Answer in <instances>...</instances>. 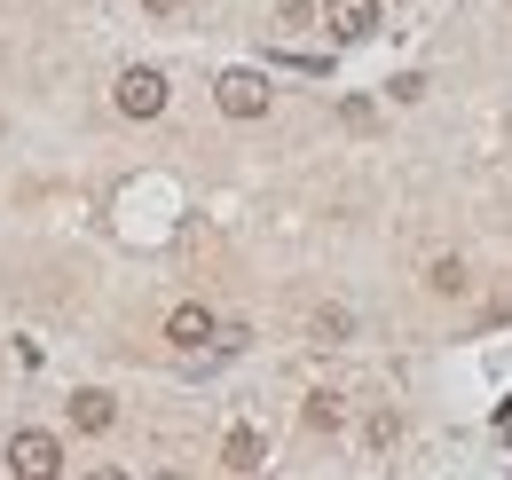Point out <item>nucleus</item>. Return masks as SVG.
Wrapping results in <instances>:
<instances>
[{
    "label": "nucleus",
    "instance_id": "9d476101",
    "mask_svg": "<svg viewBox=\"0 0 512 480\" xmlns=\"http://www.w3.org/2000/svg\"><path fill=\"white\" fill-rule=\"evenodd\" d=\"M316 16V0H276V32H300Z\"/></svg>",
    "mask_w": 512,
    "mask_h": 480
},
{
    "label": "nucleus",
    "instance_id": "423d86ee",
    "mask_svg": "<svg viewBox=\"0 0 512 480\" xmlns=\"http://www.w3.org/2000/svg\"><path fill=\"white\" fill-rule=\"evenodd\" d=\"M64 418H71V433H111V418H119V402L103 394V386H79L64 402Z\"/></svg>",
    "mask_w": 512,
    "mask_h": 480
},
{
    "label": "nucleus",
    "instance_id": "7ed1b4c3",
    "mask_svg": "<svg viewBox=\"0 0 512 480\" xmlns=\"http://www.w3.org/2000/svg\"><path fill=\"white\" fill-rule=\"evenodd\" d=\"M166 95H174L166 71H150V63H127V71H119V111H127V119H158Z\"/></svg>",
    "mask_w": 512,
    "mask_h": 480
},
{
    "label": "nucleus",
    "instance_id": "9b49d317",
    "mask_svg": "<svg viewBox=\"0 0 512 480\" xmlns=\"http://www.w3.org/2000/svg\"><path fill=\"white\" fill-rule=\"evenodd\" d=\"M394 433H402V418H394V410H379V418L363 425V441H371V449H386V441H394Z\"/></svg>",
    "mask_w": 512,
    "mask_h": 480
},
{
    "label": "nucleus",
    "instance_id": "2eb2a0df",
    "mask_svg": "<svg viewBox=\"0 0 512 480\" xmlns=\"http://www.w3.org/2000/svg\"><path fill=\"white\" fill-rule=\"evenodd\" d=\"M150 480H190V473H150Z\"/></svg>",
    "mask_w": 512,
    "mask_h": 480
},
{
    "label": "nucleus",
    "instance_id": "20e7f679",
    "mask_svg": "<svg viewBox=\"0 0 512 480\" xmlns=\"http://www.w3.org/2000/svg\"><path fill=\"white\" fill-rule=\"evenodd\" d=\"M166 347H182V355L221 347V323H213V307H205V300H182L174 315H166Z\"/></svg>",
    "mask_w": 512,
    "mask_h": 480
},
{
    "label": "nucleus",
    "instance_id": "4468645a",
    "mask_svg": "<svg viewBox=\"0 0 512 480\" xmlns=\"http://www.w3.org/2000/svg\"><path fill=\"white\" fill-rule=\"evenodd\" d=\"M87 480H127V473H119V465H95V473H87Z\"/></svg>",
    "mask_w": 512,
    "mask_h": 480
},
{
    "label": "nucleus",
    "instance_id": "0eeeda50",
    "mask_svg": "<svg viewBox=\"0 0 512 480\" xmlns=\"http://www.w3.org/2000/svg\"><path fill=\"white\" fill-rule=\"evenodd\" d=\"M260 457H268V449H260L253 425H237V433L221 441V465H229V473H260Z\"/></svg>",
    "mask_w": 512,
    "mask_h": 480
},
{
    "label": "nucleus",
    "instance_id": "6e6552de",
    "mask_svg": "<svg viewBox=\"0 0 512 480\" xmlns=\"http://www.w3.org/2000/svg\"><path fill=\"white\" fill-rule=\"evenodd\" d=\"M426 284H434V292H442V300H457V292H465V284H473V276H465V260H457V252H449V260H434V268H426Z\"/></svg>",
    "mask_w": 512,
    "mask_h": 480
},
{
    "label": "nucleus",
    "instance_id": "1a4fd4ad",
    "mask_svg": "<svg viewBox=\"0 0 512 480\" xmlns=\"http://www.w3.org/2000/svg\"><path fill=\"white\" fill-rule=\"evenodd\" d=\"M347 331H355V315H347V307H316V339H323V347H339Z\"/></svg>",
    "mask_w": 512,
    "mask_h": 480
},
{
    "label": "nucleus",
    "instance_id": "f8f14e48",
    "mask_svg": "<svg viewBox=\"0 0 512 480\" xmlns=\"http://www.w3.org/2000/svg\"><path fill=\"white\" fill-rule=\"evenodd\" d=\"M308 425H339V394H308Z\"/></svg>",
    "mask_w": 512,
    "mask_h": 480
},
{
    "label": "nucleus",
    "instance_id": "39448f33",
    "mask_svg": "<svg viewBox=\"0 0 512 480\" xmlns=\"http://www.w3.org/2000/svg\"><path fill=\"white\" fill-rule=\"evenodd\" d=\"M316 16H323V32H331L339 48H355V40L379 32V0H323Z\"/></svg>",
    "mask_w": 512,
    "mask_h": 480
},
{
    "label": "nucleus",
    "instance_id": "f03ea898",
    "mask_svg": "<svg viewBox=\"0 0 512 480\" xmlns=\"http://www.w3.org/2000/svg\"><path fill=\"white\" fill-rule=\"evenodd\" d=\"M213 103H221L229 119H260V111L276 103V87H268L260 71H221V79H213Z\"/></svg>",
    "mask_w": 512,
    "mask_h": 480
},
{
    "label": "nucleus",
    "instance_id": "ddd939ff",
    "mask_svg": "<svg viewBox=\"0 0 512 480\" xmlns=\"http://www.w3.org/2000/svg\"><path fill=\"white\" fill-rule=\"evenodd\" d=\"M142 8H150V16H182V0H142Z\"/></svg>",
    "mask_w": 512,
    "mask_h": 480
},
{
    "label": "nucleus",
    "instance_id": "f257e3e1",
    "mask_svg": "<svg viewBox=\"0 0 512 480\" xmlns=\"http://www.w3.org/2000/svg\"><path fill=\"white\" fill-rule=\"evenodd\" d=\"M56 473H64V441L56 433H40V425L8 433V480H56Z\"/></svg>",
    "mask_w": 512,
    "mask_h": 480
}]
</instances>
